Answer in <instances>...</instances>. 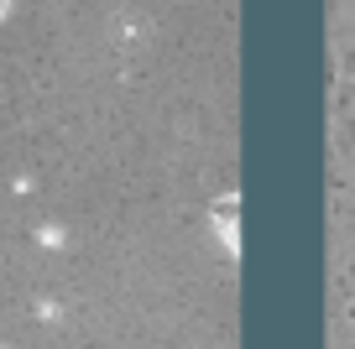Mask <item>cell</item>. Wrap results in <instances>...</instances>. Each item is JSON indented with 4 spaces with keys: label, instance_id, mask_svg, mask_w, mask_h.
<instances>
[{
    "label": "cell",
    "instance_id": "cell-1",
    "mask_svg": "<svg viewBox=\"0 0 355 349\" xmlns=\"http://www.w3.org/2000/svg\"><path fill=\"white\" fill-rule=\"evenodd\" d=\"M11 6H16V0H0V16H6V11H11Z\"/></svg>",
    "mask_w": 355,
    "mask_h": 349
}]
</instances>
